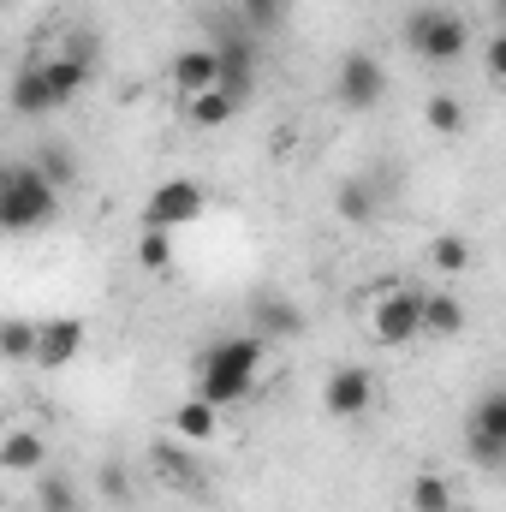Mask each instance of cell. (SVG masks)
<instances>
[{
  "mask_svg": "<svg viewBox=\"0 0 506 512\" xmlns=\"http://www.w3.org/2000/svg\"><path fill=\"white\" fill-rule=\"evenodd\" d=\"M96 78V66H84V60H72V54H42V60H30V66H18L12 72V90H6V102H12V114L18 120H42V114H54V108H66L84 84Z\"/></svg>",
  "mask_w": 506,
  "mask_h": 512,
  "instance_id": "1",
  "label": "cell"
},
{
  "mask_svg": "<svg viewBox=\"0 0 506 512\" xmlns=\"http://www.w3.org/2000/svg\"><path fill=\"white\" fill-rule=\"evenodd\" d=\"M262 364H268V340H262V334H227V340H215V346L203 352V364H197V393L227 411V405H239V399L256 393Z\"/></svg>",
  "mask_w": 506,
  "mask_h": 512,
  "instance_id": "2",
  "label": "cell"
},
{
  "mask_svg": "<svg viewBox=\"0 0 506 512\" xmlns=\"http://www.w3.org/2000/svg\"><path fill=\"white\" fill-rule=\"evenodd\" d=\"M54 215H60V185H54L36 161L6 167V179H0V227H6V233H36V227H48Z\"/></svg>",
  "mask_w": 506,
  "mask_h": 512,
  "instance_id": "3",
  "label": "cell"
},
{
  "mask_svg": "<svg viewBox=\"0 0 506 512\" xmlns=\"http://www.w3.org/2000/svg\"><path fill=\"white\" fill-rule=\"evenodd\" d=\"M405 48L423 60V66H453L465 48H471V24L453 12V6H417L405 18Z\"/></svg>",
  "mask_w": 506,
  "mask_h": 512,
  "instance_id": "4",
  "label": "cell"
},
{
  "mask_svg": "<svg viewBox=\"0 0 506 512\" xmlns=\"http://www.w3.org/2000/svg\"><path fill=\"white\" fill-rule=\"evenodd\" d=\"M209 209V191L197 179H161L149 197H143V227L155 233H179V227H197Z\"/></svg>",
  "mask_w": 506,
  "mask_h": 512,
  "instance_id": "5",
  "label": "cell"
},
{
  "mask_svg": "<svg viewBox=\"0 0 506 512\" xmlns=\"http://www.w3.org/2000/svg\"><path fill=\"white\" fill-rule=\"evenodd\" d=\"M381 96H387V66H381L370 48H352L334 66V102L346 114H370V108H381Z\"/></svg>",
  "mask_w": 506,
  "mask_h": 512,
  "instance_id": "6",
  "label": "cell"
},
{
  "mask_svg": "<svg viewBox=\"0 0 506 512\" xmlns=\"http://www.w3.org/2000/svg\"><path fill=\"white\" fill-rule=\"evenodd\" d=\"M370 340L376 346H411L423 340V292L417 286H387L370 310Z\"/></svg>",
  "mask_w": 506,
  "mask_h": 512,
  "instance_id": "7",
  "label": "cell"
},
{
  "mask_svg": "<svg viewBox=\"0 0 506 512\" xmlns=\"http://www.w3.org/2000/svg\"><path fill=\"white\" fill-rule=\"evenodd\" d=\"M465 453L483 471H506V387H489L465 423Z\"/></svg>",
  "mask_w": 506,
  "mask_h": 512,
  "instance_id": "8",
  "label": "cell"
},
{
  "mask_svg": "<svg viewBox=\"0 0 506 512\" xmlns=\"http://www.w3.org/2000/svg\"><path fill=\"white\" fill-rule=\"evenodd\" d=\"M370 405H376V376H370L364 364L328 370V382H322V411H328V417H364Z\"/></svg>",
  "mask_w": 506,
  "mask_h": 512,
  "instance_id": "9",
  "label": "cell"
},
{
  "mask_svg": "<svg viewBox=\"0 0 506 512\" xmlns=\"http://www.w3.org/2000/svg\"><path fill=\"white\" fill-rule=\"evenodd\" d=\"M215 54H221V90H233V96L245 102L251 84H256V36L239 24V30H227V36L215 42Z\"/></svg>",
  "mask_w": 506,
  "mask_h": 512,
  "instance_id": "10",
  "label": "cell"
},
{
  "mask_svg": "<svg viewBox=\"0 0 506 512\" xmlns=\"http://www.w3.org/2000/svg\"><path fill=\"white\" fill-rule=\"evenodd\" d=\"M167 78H173L179 102H191V96H203V90H221V54H215V48H179L173 66H167Z\"/></svg>",
  "mask_w": 506,
  "mask_h": 512,
  "instance_id": "11",
  "label": "cell"
},
{
  "mask_svg": "<svg viewBox=\"0 0 506 512\" xmlns=\"http://www.w3.org/2000/svg\"><path fill=\"white\" fill-rule=\"evenodd\" d=\"M84 340H90L84 316H48V322H42V352H36V364H42V370H66V364H78Z\"/></svg>",
  "mask_w": 506,
  "mask_h": 512,
  "instance_id": "12",
  "label": "cell"
},
{
  "mask_svg": "<svg viewBox=\"0 0 506 512\" xmlns=\"http://www.w3.org/2000/svg\"><path fill=\"white\" fill-rule=\"evenodd\" d=\"M0 471H12V477H42V471H48V435L12 423V429L0 435Z\"/></svg>",
  "mask_w": 506,
  "mask_h": 512,
  "instance_id": "13",
  "label": "cell"
},
{
  "mask_svg": "<svg viewBox=\"0 0 506 512\" xmlns=\"http://www.w3.org/2000/svg\"><path fill=\"white\" fill-rule=\"evenodd\" d=\"M149 471H155L167 489H179V495L203 489V471H197V459H191V447H185L179 435H167V441H155V447H149Z\"/></svg>",
  "mask_w": 506,
  "mask_h": 512,
  "instance_id": "14",
  "label": "cell"
},
{
  "mask_svg": "<svg viewBox=\"0 0 506 512\" xmlns=\"http://www.w3.org/2000/svg\"><path fill=\"white\" fill-rule=\"evenodd\" d=\"M215 429H221V405H209L203 393L179 399V405H173V417H167V435H179L185 447H209V441H215Z\"/></svg>",
  "mask_w": 506,
  "mask_h": 512,
  "instance_id": "15",
  "label": "cell"
},
{
  "mask_svg": "<svg viewBox=\"0 0 506 512\" xmlns=\"http://www.w3.org/2000/svg\"><path fill=\"white\" fill-rule=\"evenodd\" d=\"M334 215H340L346 227H370L381 215L376 179H340V185H334Z\"/></svg>",
  "mask_w": 506,
  "mask_h": 512,
  "instance_id": "16",
  "label": "cell"
},
{
  "mask_svg": "<svg viewBox=\"0 0 506 512\" xmlns=\"http://www.w3.org/2000/svg\"><path fill=\"white\" fill-rule=\"evenodd\" d=\"M185 108V126L191 131H221V126H233L239 120V96L233 90H203V96H191V102H179Z\"/></svg>",
  "mask_w": 506,
  "mask_h": 512,
  "instance_id": "17",
  "label": "cell"
},
{
  "mask_svg": "<svg viewBox=\"0 0 506 512\" xmlns=\"http://www.w3.org/2000/svg\"><path fill=\"white\" fill-rule=\"evenodd\" d=\"M251 334H262L268 346H274V340H292V334H304V316H298V304H286V298H256L251 304Z\"/></svg>",
  "mask_w": 506,
  "mask_h": 512,
  "instance_id": "18",
  "label": "cell"
},
{
  "mask_svg": "<svg viewBox=\"0 0 506 512\" xmlns=\"http://www.w3.org/2000/svg\"><path fill=\"white\" fill-rule=\"evenodd\" d=\"M423 334L429 340L465 334V298L459 292H423Z\"/></svg>",
  "mask_w": 506,
  "mask_h": 512,
  "instance_id": "19",
  "label": "cell"
},
{
  "mask_svg": "<svg viewBox=\"0 0 506 512\" xmlns=\"http://www.w3.org/2000/svg\"><path fill=\"white\" fill-rule=\"evenodd\" d=\"M0 352H6V364H36V352H42V322L6 316V322H0Z\"/></svg>",
  "mask_w": 506,
  "mask_h": 512,
  "instance_id": "20",
  "label": "cell"
},
{
  "mask_svg": "<svg viewBox=\"0 0 506 512\" xmlns=\"http://www.w3.org/2000/svg\"><path fill=\"white\" fill-rule=\"evenodd\" d=\"M423 256H429V268H435V274H465V268L477 262V245H471L465 233H435Z\"/></svg>",
  "mask_w": 506,
  "mask_h": 512,
  "instance_id": "21",
  "label": "cell"
},
{
  "mask_svg": "<svg viewBox=\"0 0 506 512\" xmlns=\"http://www.w3.org/2000/svg\"><path fill=\"white\" fill-rule=\"evenodd\" d=\"M405 501H411V512H453V483L441 471H417Z\"/></svg>",
  "mask_w": 506,
  "mask_h": 512,
  "instance_id": "22",
  "label": "cell"
},
{
  "mask_svg": "<svg viewBox=\"0 0 506 512\" xmlns=\"http://www.w3.org/2000/svg\"><path fill=\"white\" fill-rule=\"evenodd\" d=\"M36 512H84L78 483L60 477V471H42V477H36Z\"/></svg>",
  "mask_w": 506,
  "mask_h": 512,
  "instance_id": "23",
  "label": "cell"
},
{
  "mask_svg": "<svg viewBox=\"0 0 506 512\" xmlns=\"http://www.w3.org/2000/svg\"><path fill=\"white\" fill-rule=\"evenodd\" d=\"M423 126L441 131V137H459V131H465V102L447 96V90H435V96L423 102Z\"/></svg>",
  "mask_w": 506,
  "mask_h": 512,
  "instance_id": "24",
  "label": "cell"
},
{
  "mask_svg": "<svg viewBox=\"0 0 506 512\" xmlns=\"http://www.w3.org/2000/svg\"><path fill=\"white\" fill-rule=\"evenodd\" d=\"M286 12H292V0H239V24H245L251 36L280 30V24H286Z\"/></svg>",
  "mask_w": 506,
  "mask_h": 512,
  "instance_id": "25",
  "label": "cell"
},
{
  "mask_svg": "<svg viewBox=\"0 0 506 512\" xmlns=\"http://www.w3.org/2000/svg\"><path fill=\"white\" fill-rule=\"evenodd\" d=\"M137 262H143L149 274H167V268H173V233L137 227Z\"/></svg>",
  "mask_w": 506,
  "mask_h": 512,
  "instance_id": "26",
  "label": "cell"
},
{
  "mask_svg": "<svg viewBox=\"0 0 506 512\" xmlns=\"http://www.w3.org/2000/svg\"><path fill=\"white\" fill-rule=\"evenodd\" d=\"M96 495L108 501V507H131V495H137V483H131V471L120 459H108L102 471H96Z\"/></svg>",
  "mask_w": 506,
  "mask_h": 512,
  "instance_id": "27",
  "label": "cell"
},
{
  "mask_svg": "<svg viewBox=\"0 0 506 512\" xmlns=\"http://www.w3.org/2000/svg\"><path fill=\"white\" fill-rule=\"evenodd\" d=\"M36 167H42L60 191L78 179V161H72V149H66V143H42V149H36Z\"/></svg>",
  "mask_w": 506,
  "mask_h": 512,
  "instance_id": "28",
  "label": "cell"
},
{
  "mask_svg": "<svg viewBox=\"0 0 506 512\" xmlns=\"http://www.w3.org/2000/svg\"><path fill=\"white\" fill-rule=\"evenodd\" d=\"M483 72H489V84H501L506 90V30L489 36V48H483Z\"/></svg>",
  "mask_w": 506,
  "mask_h": 512,
  "instance_id": "29",
  "label": "cell"
},
{
  "mask_svg": "<svg viewBox=\"0 0 506 512\" xmlns=\"http://www.w3.org/2000/svg\"><path fill=\"white\" fill-rule=\"evenodd\" d=\"M495 18H501V30H506V0H495Z\"/></svg>",
  "mask_w": 506,
  "mask_h": 512,
  "instance_id": "30",
  "label": "cell"
},
{
  "mask_svg": "<svg viewBox=\"0 0 506 512\" xmlns=\"http://www.w3.org/2000/svg\"><path fill=\"white\" fill-rule=\"evenodd\" d=\"M12 512H18V507H12Z\"/></svg>",
  "mask_w": 506,
  "mask_h": 512,
  "instance_id": "31",
  "label": "cell"
}]
</instances>
